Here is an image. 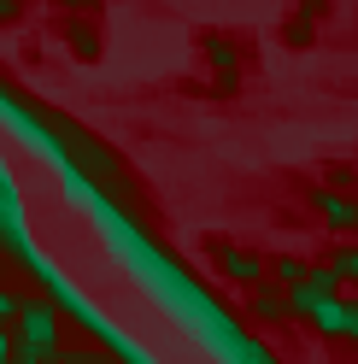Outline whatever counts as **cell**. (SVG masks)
I'll return each mask as SVG.
<instances>
[{
	"instance_id": "2",
	"label": "cell",
	"mask_w": 358,
	"mask_h": 364,
	"mask_svg": "<svg viewBox=\"0 0 358 364\" xmlns=\"http://www.w3.org/2000/svg\"><path fill=\"white\" fill-rule=\"evenodd\" d=\"M335 294H341V277H335L329 264H305V277L294 288H282V306H288V317H311L323 300H335Z\"/></svg>"
},
{
	"instance_id": "9",
	"label": "cell",
	"mask_w": 358,
	"mask_h": 364,
	"mask_svg": "<svg viewBox=\"0 0 358 364\" xmlns=\"http://www.w3.org/2000/svg\"><path fill=\"white\" fill-rule=\"evenodd\" d=\"M264 270L276 277V288H294V282L305 277V264H300V259H288V253H282V259H264Z\"/></svg>"
},
{
	"instance_id": "1",
	"label": "cell",
	"mask_w": 358,
	"mask_h": 364,
	"mask_svg": "<svg viewBox=\"0 0 358 364\" xmlns=\"http://www.w3.org/2000/svg\"><path fill=\"white\" fill-rule=\"evenodd\" d=\"M12 317H18V347L59 353V306H53V300H18Z\"/></svg>"
},
{
	"instance_id": "5",
	"label": "cell",
	"mask_w": 358,
	"mask_h": 364,
	"mask_svg": "<svg viewBox=\"0 0 358 364\" xmlns=\"http://www.w3.org/2000/svg\"><path fill=\"white\" fill-rule=\"evenodd\" d=\"M206 59L217 65V88H235V77H241V59H235V48L223 36H206Z\"/></svg>"
},
{
	"instance_id": "15",
	"label": "cell",
	"mask_w": 358,
	"mask_h": 364,
	"mask_svg": "<svg viewBox=\"0 0 358 364\" xmlns=\"http://www.w3.org/2000/svg\"><path fill=\"white\" fill-rule=\"evenodd\" d=\"M6 317H12V294L0 288V329H6Z\"/></svg>"
},
{
	"instance_id": "8",
	"label": "cell",
	"mask_w": 358,
	"mask_h": 364,
	"mask_svg": "<svg viewBox=\"0 0 358 364\" xmlns=\"http://www.w3.org/2000/svg\"><path fill=\"white\" fill-rule=\"evenodd\" d=\"M311 329L329 335V341H341V294H335V300H323L318 311H311Z\"/></svg>"
},
{
	"instance_id": "10",
	"label": "cell",
	"mask_w": 358,
	"mask_h": 364,
	"mask_svg": "<svg viewBox=\"0 0 358 364\" xmlns=\"http://www.w3.org/2000/svg\"><path fill=\"white\" fill-rule=\"evenodd\" d=\"M48 364H112V358L88 353V347H59V353H48Z\"/></svg>"
},
{
	"instance_id": "11",
	"label": "cell",
	"mask_w": 358,
	"mask_h": 364,
	"mask_svg": "<svg viewBox=\"0 0 358 364\" xmlns=\"http://www.w3.org/2000/svg\"><path fill=\"white\" fill-rule=\"evenodd\" d=\"M341 341H352L358 353V300H341Z\"/></svg>"
},
{
	"instance_id": "7",
	"label": "cell",
	"mask_w": 358,
	"mask_h": 364,
	"mask_svg": "<svg viewBox=\"0 0 358 364\" xmlns=\"http://www.w3.org/2000/svg\"><path fill=\"white\" fill-rule=\"evenodd\" d=\"M318 12H323V0H305V12L288 18V48H305V41L318 36V30H311V18H318Z\"/></svg>"
},
{
	"instance_id": "4",
	"label": "cell",
	"mask_w": 358,
	"mask_h": 364,
	"mask_svg": "<svg viewBox=\"0 0 358 364\" xmlns=\"http://www.w3.org/2000/svg\"><path fill=\"white\" fill-rule=\"evenodd\" d=\"M318 212L329 230H358V200L341 194V188H318Z\"/></svg>"
},
{
	"instance_id": "6",
	"label": "cell",
	"mask_w": 358,
	"mask_h": 364,
	"mask_svg": "<svg viewBox=\"0 0 358 364\" xmlns=\"http://www.w3.org/2000/svg\"><path fill=\"white\" fill-rule=\"evenodd\" d=\"M253 317H264V323L288 317V306H282V288H276V282H253Z\"/></svg>"
},
{
	"instance_id": "14",
	"label": "cell",
	"mask_w": 358,
	"mask_h": 364,
	"mask_svg": "<svg viewBox=\"0 0 358 364\" xmlns=\"http://www.w3.org/2000/svg\"><path fill=\"white\" fill-rule=\"evenodd\" d=\"M6 364H48V353H30V347H18V341H12V358Z\"/></svg>"
},
{
	"instance_id": "16",
	"label": "cell",
	"mask_w": 358,
	"mask_h": 364,
	"mask_svg": "<svg viewBox=\"0 0 358 364\" xmlns=\"http://www.w3.org/2000/svg\"><path fill=\"white\" fill-rule=\"evenodd\" d=\"M6 358H12V335L0 329V364H6Z\"/></svg>"
},
{
	"instance_id": "13",
	"label": "cell",
	"mask_w": 358,
	"mask_h": 364,
	"mask_svg": "<svg viewBox=\"0 0 358 364\" xmlns=\"http://www.w3.org/2000/svg\"><path fill=\"white\" fill-rule=\"evenodd\" d=\"M329 270L335 277H358V247H341V253L329 259Z\"/></svg>"
},
{
	"instance_id": "3",
	"label": "cell",
	"mask_w": 358,
	"mask_h": 364,
	"mask_svg": "<svg viewBox=\"0 0 358 364\" xmlns=\"http://www.w3.org/2000/svg\"><path fill=\"white\" fill-rule=\"evenodd\" d=\"M217 264H223V277L229 282H264V259L259 253H247V247H217Z\"/></svg>"
},
{
	"instance_id": "12",
	"label": "cell",
	"mask_w": 358,
	"mask_h": 364,
	"mask_svg": "<svg viewBox=\"0 0 358 364\" xmlns=\"http://www.w3.org/2000/svg\"><path fill=\"white\" fill-rule=\"evenodd\" d=\"M71 48H77L82 59H94V53H100V41H94V30H88V24H71Z\"/></svg>"
},
{
	"instance_id": "17",
	"label": "cell",
	"mask_w": 358,
	"mask_h": 364,
	"mask_svg": "<svg viewBox=\"0 0 358 364\" xmlns=\"http://www.w3.org/2000/svg\"><path fill=\"white\" fill-rule=\"evenodd\" d=\"M18 12V0H0V18H12Z\"/></svg>"
}]
</instances>
